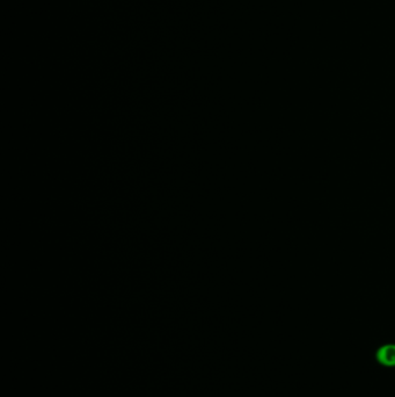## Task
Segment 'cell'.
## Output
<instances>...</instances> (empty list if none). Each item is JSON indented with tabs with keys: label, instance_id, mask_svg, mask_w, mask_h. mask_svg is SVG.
<instances>
[{
	"label": "cell",
	"instance_id": "6da1fadb",
	"mask_svg": "<svg viewBox=\"0 0 395 397\" xmlns=\"http://www.w3.org/2000/svg\"><path fill=\"white\" fill-rule=\"evenodd\" d=\"M376 359L381 366L395 367V344H385L378 348Z\"/></svg>",
	"mask_w": 395,
	"mask_h": 397
}]
</instances>
